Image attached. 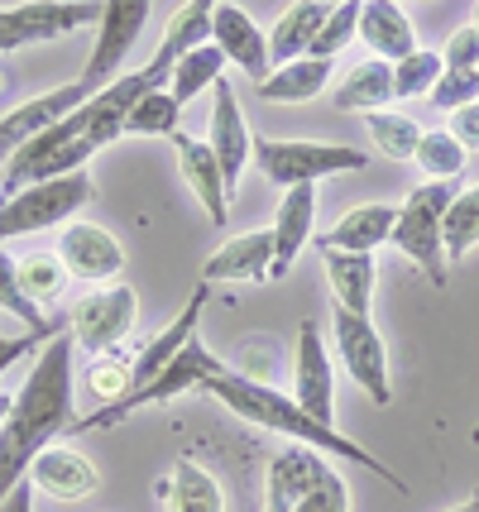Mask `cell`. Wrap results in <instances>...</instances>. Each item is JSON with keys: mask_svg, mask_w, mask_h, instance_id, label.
I'll use <instances>...</instances> for the list:
<instances>
[{"mask_svg": "<svg viewBox=\"0 0 479 512\" xmlns=\"http://www.w3.org/2000/svg\"><path fill=\"white\" fill-rule=\"evenodd\" d=\"M58 259L77 283H115L125 273V249L106 225L96 221H68L58 230Z\"/></svg>", "mask_w": 479, "mask_h": 512, "instance_id": "12", "label": "cell"}, {"mask_svg": "<svg viewBox=\"0 0 479 512\" xmlns=\"http://www.w3.org/2000/svg\"><path fill=\"white\" fill-rule=\"evenodd\" d=\"M0 512H34V484L24 479L20 489H15L10 498H5V503H0Z\"/></svg>", "mask_w": 479, "mask_h": 512, "instance_id": "40", "label": "cell"}, {"mask_svg": "<svg viewBox=\"0 0 479 512\" xmlns=\"http://www.w3.org/2000/svg\"><path fill=\"white\" fill-rule=\"evenodd\" d=\"M206 398H216L221 407H230L235 417H245L250 426H264V431H274V436H288V441H297V446H312L321 450V455H336V460H345V465H365L369 474H379L388 489L408 493V484L393 474V469L379 460V455H369L365 446H355L350 436H341L336 426H321L312 422L302 407H297L288 393H278V388H269L264 379H254V374H245V369H230V364H221L211 379L202 383Z\"/></svg>", "mask_w": 479, "mask_h": 512, "instance_id": "2", "label": "cell"}, {"mask_svg": "<svg viewBox=\"0 0 479 512\" xmlns=\"http://www.w3.org/2000/svg\"><path fill=\"white\" fill-rule=\"evenodd\" d=\"M87 388H92V402L96 407H111V402H120L130 388H135V379H130V364L125 359H96V369L87 374ZM92 407V412H96Z\"/></svg>", "mask_w": 479, "mask_h": 512, "instance_id": "35", "label": "cell"}, {"mask_svg": "<svg viewBox=\"0 0 479 512\" xmlns=\"http://www.w3.org/2000/svg\"><path fill=\"white\" fill-rule=\"evenodd\" d=\"M465 144H460L451 130H427L422 134V144H417V168L427 173V182H456L465 173Z\"/></svg>", "mask_w": 479, "mask_h": 512, "instance_id": "31", "label": "cell"}, {"mask_svg": "<svg viewBox=\"0 0 479 512\" xmlns=\"http://www.w3.org/2000/svg\"><path fill=\"white\" fill-rule=\"evenodd\" d=\"M456 192H460L456 182H422V187H412L408 201L398 206L393 235H388V245L398 249L408 264L422 268L432 288H446V283H451V259H446L441 225H446V206H451Z\"/></svg>", "mask_w": 479, "mask_h": 512, "instance_id": "4", "label": "cell"}, {"mask_svg": "<svg viewBox=\"0 0 479 512\" xmlns=\"http://www.w3.org/2000/svg\"><path fill=\"white\" fill-rule=\"evenodd\" d=\"M173 154H178V168H183V182L192 187V197L206 206V216L211 225L221 230L230 221V192H226V178H221V168H216V154H211V144L206 139H192L187 130L173 134Z\"/></svg>", "mask_w": 479, "mask_h": 512, "instance_id": "17", "label": "cell"}, {"mask_svg": "<svg viewBox=\"0 0 479 512\" xmlns=\"http://www.w3.org/2000/svg\"><path fill=\"white\" fill-rule=\"evenodd\" d=\"M159 503L163 512H226V493H221V479L202 469L192 455H178L173 460V474L159 479Z\"/></svg>", "mask_w": 479, "mask_h": 512, "instance_id": "21", "label": "cell"}, {"mask_svg": "<svg viewBox=\"0 0 479 512\" xmlns=\"http://www.w3.org/2000/svg\"><path fill=\"white\" fill-rule=\"evenodd\" d=\"M0 312L5 316H20V326L24 331H44L53 316H44L29 297H24V288H20V264L0 249Z\"/></svg>", "mask_w": 479, "mask_h": 512, "instance_id": "33", "label": "cell"}, {"mask_svg": "<svg viewBox=\"0 0 479 512\" xmlns=\"http://www.w3.org/2000/svg\"><path fill=\"white\" fill-rule=\"evenodd\" d=\"M321 5H341V0H321Z\"/></svg>", "mask_w": 479, "mask_h": 512, "instance_id": "44", "label": "cell"}, {"mask_svg": "<svg viewBox=\"0 0 479 512\" xmlns=\"http://www.w3.org/2000/svg\"><path fill=\"white\" fill-rule=\"evenodd\" d=\"M470 24H475V29H479V5H475V20H470Z\"/></svg>", "mask_w": 479, "mask_h": 512, "instance_id": "43", "label": "cell"}, {"mask_svg": "<svg viewBox=\"0 0 479 512\" xmlns=\"http://www.w3.org/2000/svg\"><path fill=\"white\" fill-rule=\"evenodd\" d=\"M211 44L221 48L226 63H235L250 82H264L269 67H274L269 63V34H264L240 5H230V0H221L216 15H211Z\"/></svg>", "mask_w": 479, "mask_h": 512, "instance_id": "14", "label": "cell"}, {"mask_svg": "<svg viewBox=\"0 0 479 512\" xmlns=\"http://www.w3.org/2000/svg\"><path fill=\"white\" fill-rule=\"evenodd\" d=\"M264 512H350V489L321 450L288 441L264 474Z\"/></svg>", "mask_w": 479, "mask_h": 512, "instance_id": "3", "label": "cell"}, {"mask_svg": "<svg viewBox=\"0 0 479 512\" xmlns=\"http://www.w3.org/2000/svg\"><path fill=\"white\" fill-rule=\"evenodd\" d=\"M96 182L92 173H63V178L20 187L15 197H0V245L20 240V235H39V230H58V225L77 221L82 206H92Z\"/></svg>", "mask_w": 479, "mask_h": 512, "instance_id": "5", "label": "cell"}, {"mask_svg": "<svg viewBox=\"0 0 479 512\" xmlns=\"http://www.w3.org/2000/svg\"><path fill=\"white\" fill-rule=\"evenodd\" d=\"M149 15H154V0H101L96 48H92V58H87V67L77 72V82L92 91V96L101 87H111L115 77H120V67H125L130 53H135Z\"/></svg>", "mask_w": 479, "mask_h": 512, "instance_id": "8", "label": "cell"}, {"mask_svg": "<svg viewBox=\"0 0 479 512\" xmlns=\"http://www.w3.org/2000/svg\"><path fill=\"white\" fill-rule=\"evenodd\" d=\"M221 77H226V53H221L216 44H197L192 53H183V58H178L168 91H173V101H178V106H187V101H197L202 91L216 87Z\"/></svg>", "mask_w": 479, "mask_h": 512, "instance_id": "26", "label": "cell"}, {"mask_svg": "<svg viewBox=\"0 0 479 512\" xmlns=\"http://www.w3.org/2000/svg\"><path fill=\"white\" fill-rule=\"evenodd\" d=\"M206 144H211V154H216V168H221V178H226V192L235 197V187L245 178V168H250V154H254V134L245 125V111H240V96L230 87L226 77L211 87V125H206Z\"/></svg>", "mask_w": 479, "mask_h": 512, "instance_id": "11", "label": "cell"}, {"mask_svg": "<svg viewBox=\"0 0 479 512\" xmlns=\"http://www.w3.org/2000/svg\"><path fill=\"white\" fill-rule=\"evenodd\" d=\"M470 441H475V446H479V426H475V431H470Z\"/></svg>", "mask_w": 479, "mask_h": 512, "instance_id": "42", "label": "cell"}, {"mask_svg": "<svg viewBox=\"0 0 479 512\" xmlns=\"http://www.w3.org/2000/svg\"><path fill=\"white\" fill-rule=\"evenodd\" d=\"M365 130H369V144L388 158V163H412L417 158V144H422V125L403 111H374L365 115Z\"/></svg>", "mask_w": 479, "mask_h": 512, "instance_id": "27", "label": "cell"}, {"mask_svg": "<svg viewBox=\"0 0 479 512\" xmlns=\"http://www.w3.org/2000/svg\"><path fill=\"white\" fill-rule=\"evenodd\" d=\"M446 130L465 144V154H479V101H470V106L451 111V125H446Z\"/></svg>", "mask_w": 479, "mask_h": 512, "instance_id": "39", "label": "cell"}, {"mask_svg": "<svg viewBox=\"0 0 479 512\" xmlns=\"http://www.w3.org/2000/svg\"><path fill=\"white\" fill-rule=\"evenodd\" d=\"M326 15H331V5H321V0H293L278 15L274 29H269V63L283 67V63H293V58H307L312 44H317L321 24H326Z\"/></svg>", "mask_w": 479, "mask_h": 512, "instance_id": "24", "label": "cell"}, {"mask_svg": "<svg viewBox=\"0 0 479 512\" xmlns=\"http://www.w3.org/2000/svg\"><path fill=\"white\" fill-rule=\"evenodd\" d=\"M178 130H183V106L173 101L168 87L149 91L125 120V134H135V139H173Z\"/></svg>", "mask_w": 479, "mask_h": 512, "instance_id": "28", "label": "cell"}, {"mask_svg": "<svg viewBox=\"0 0 479 512\" xmlns=\"http://www.w3.org/2000/svg\"><path fill=\"white\" fill-rule=\"evenodd\" d=\"M441 63L456 67V72H479V29L475 24H460L456 34L441 48Z\"/></svg>", "mask_w": 479, "mask_h": 512, "instance_id": "38", "label": "cell"}, {"mask_svg": "<svg viewBox=\"0 0 479 512\" xmlns=\"http://www.w3.org/2000/svg\"><path fill=\"white\" fill-rule=\"evenodd\" d=\"M393 221H398V206H384V201H365V206H350L341 221L331 225L317 240V249H345V254H374V249L388 245L393 235Z\"/></svg>", "mask_w": 479, "mask_h": 512, "instance_id": "20", "label": "cell"}, {"mask_svg": "<svg viewBox=\"0 0 479 512\" xmlns=\"http://www.w3.org/2000/svg\"><path fill=\"white\" fill-rule=\"evenodd\" d=\"M139 326V297L130 283H106V288H92L68 316L72 340L87 350V355L106 359L115 355Z\"/></svg>", "mask_w": 479, "mask_h": 512, "instance_id": "7", "label": "cell"}, {"mask_svg": "<svg viewBox=\"0 0 479 512\" xmlns=\"http://www.w3.org/2000/svg\"><path fill=\"white\" fill-rule=\"evenodd\" d=\"M254 168L274 187H302L321 178H336V173H360L369 168L365 149H350V144H317V139H269V134H254Z\"/></svg>", "mask_w": 479, "mask_h": 512, "instance_id": "6", "label": "cell"}, {"mask_svg": "<svg viewBox=\"0 0 479 512\" xmlns=\"http://www.w3.org/2000/svg\"><path fill=\"white\" fill-rule=\"evenodd\" d=\"M326 82H331V58H293L283 67H269V77L254 82V96L269 106H302L317 101Z\"/></svg>", "mask_w": 479, "mask_h": 512, "instance_id": "23", "label": "cell"}, {"mask_svg": "<svg viewBox=\"0 0 479 512\" xmlns=\"http://www.w3.org/2000/svg\"><path fill=\"white\" fill-rule=\"evenodd\" d=\"M202 283H274V230L226 240L202 264Z\"/></svg>", "mask_w": 479, "mask_h": 512, "instance_id": "15", "label": "cell"}, {"mask_svg": "<svg viewBox=\"0 0 479 512\" xmlns=\"http://www.w3.org/2000/svg\"><path fill=\"white\" fill-rule=\"evenodd\" d=\"M96 465L82 455V450L72 446H53L39 450L34 455V465H29V484H34V493H48L53 503H77V498H87V493H96Z\"/></svg>", "mask_w": 479, "mask_h": 512, "instance_id": "16", "label": "cell"}, {"mask_svg": "<svg viewBox=\"0 0 479 512\" xmlns=\"http://www.w3.org/2000/svg\"><path fill=\"white\" fill-rule=\"evenodd\" d=\"M72 350L77 340L63 326L48 335L44 350L34 355L29 374H24L20 393L5 412L0 426V503L29 479V465L39 450L53 446V436H63L77 417H72Z\"/></svg>", "mask_w": 479, "mask_h": 512, "instance_id": "1", "label": "cell"}, {"mask_svg": "<svg viewBox=\"0 0 479 512\" xmlns=\"http://www.w3.org/2000/svg\"><path fill=\"white\" fill-rule=\"evenodd\" d=\"M82 101H92V91L82 87V82H68V87L58 91H39V96H29V101H20L15 111L0 115V163L15 154L20 144H29L34 134L53 130L58 120H68Z\"/></svg>", "mask_w": 479, "mask_h": 512, "instance_id": "13", "label": "cell"}, {"mask_svg": "<svg viewBox=\"0 0 479 512\" xmlns=\"http://www.w3.org/2000/svg\"><path fill=\"white\" fill-rule=\"evenodd\" d=\"M58 331H63V326H58V321H48L44 331L0 335V379L10 374V364H15V359H24V355H39V350H44V340H48V335H58Z\"/></svg>", "mask_w": 479, "mask_h": 512, "instance_id": "37", "label": "cell"}, {"mask_svg": "<svg viewBox=\"0 0 479 512\" xmlns=\"http://www.w3.org/2000/svg\"><path fill=\"white\" fill-rule=\"evenodd\" d=\"M321 268H326V283L336 307L355 316L374 312V283H379V268L374 254H345V249H321Z\"/></svg>", "mask_w": 479, "mask_h": 512, "instance_id": "22", "label": "cell"}, {"mask_svg": "<svg viewBox=\"0 0 479 512\" xmlns=\"http://www.w3.org/2000/svg\"><path fill=\"white\" fill-rule=\"evenodd\" d=\"M360 39L384 63H403L408 53H417V29H412L403 0H365L360 5Z\"/></svg>", "mask_w": 479, "mask_h": 512, "instance_id": "19", "label": "cell"}, {"mask_svg": "<svg viewBox=\"0 0 479 512\" xmlns=\"http://www.w3.org/2000/svg\"><path fill=\"white\" fill-rule=\"evenodd\" d=\"M388 101H398V96H393V63H384V58L355 63L341 77V87L331 91V106H336V111H350V115L388 111Z\"/></svg>", "mask_w": 479, "mask_h": 512, "instance_id": "25", "label": "cell"}, {"mask_svg": "<svg viewBox=\"0 0 479 512\" xmlns=\"http://www.w3.org/2000/svg\"><path fill=\"white\" fill-rule=\"evenodd\" d=\"M441 235H446V259H465L479 245V182L475 187H460L451 197Z\"/></svg>", "mask_w": 479, "mask_h": 512, "instance_id": "30", "label": "cell"}, {"mask_svg": "<svg viewBox=\"0 0 479 512\" xmlns=\"http://www.w3.org/2000/svg\"><path fill=\"white\" fill-rule=\"evenodd\" d=\"M331 340H336V359L345 364V374L365 388V398L374 407H388L393 402V379H388V345L379 326L369 316L331 307Z\"/></svg>", "mask_w": 479, "mask_h": 512, "instance_id": "9", "label": "cell"}, {"mask_svg": "<svg viewBox=\"0 0 479 512\" xmlns=\"http://www.w3.org/2000/svg\"><path fill=\"white\" fill-rule=\"evenodd\" d=\"M20 288H24V297L44 312L53 302H63V292H68V268H63L58 254H29V259H20Z\"/></svg>", "mask_w": 479, "mask_h": 512, "instance_id": "29", "label": "cell"}, {"mask_svg": "<svg viewBox=\"0 0 479 512\" xmlns=\"http://www.w3.org/2000/svg\"><path fill=\"white\" fill-rule=\"evenodd\" d=\"M360 5H365V0H341V5H331V15H326V24H321L317 44H312L307 58H336L350 39H360Z\"/></svg>", "mask_w": 479, "mask_h": 512, "instance_id": "34", "label": "cell"}, {"mask_svg": "<svg viewBox=\"0 0 479 512\" xmlns=\"http://www.w3.org/2000/svg\"><path fill=\"white\" fill-rule=\"evenodd\" d=\"M312 221H317V187H312V182L288 187L274 211V225H269V230H274V283L293 273L297 254L312 240Z\"/></svg>", "mask_w": 479, "mask_h": 512, "instance_id": "18", "label": "cell"}, {"mask_svg": "<svg viewBox=\"0 0 479 512\" xmlns=\"http://www.w3.org/2000/svg\"><path fill=\"white\" fill-rule=\"evenodd\" d=\"M427 101H432L436 111H446V115L460 111V106H470V101H479V72H456V67H446Z\"/></svg>", "mask_w": 479, "mask_h": 512, "instance_id": "36", "label": "cell"}, {"mask_svg": "<svg viewBox=\"0 0 479 512\" xmlns=\"http://www.w3.org/2000/svg\"><path fill=\"white\" fill-rule=\"evenodd\" d=\"M451 512H479V489L470 493V498H465V503H456V508H451Z\"/></svg>", "mask_w": 479, "mask_h": 512, "instance_id": "41", "label": "cell"}, {"mask_svg": "<svg viewBox=\"0 0 479 512\" xmlns=\"http://www.w3.org/2000/svg\"><path fill=\"white\" fill-rule=\"evenodd\" d=\"M441 72H446L441 53L417 48V53H408L403 63H393V96H398V101H412V96H432V87L441 82Z\"/></svg>", "mask_w": 479, "mask_h": 512, "instance_id": "32", "label": "cell"}, {"mask_svg": "<svg viewBox=\"0 0 479 512\" xmlns=\"http://www.w3.org/2000/svg\"><path fill=\"white\" fill-rule=\"evenodd\" d=\"M293 402L321 426H336V369L326 359L317 321L297 326V359H293Z\"/></svg>", "mask_w": 479, "mask_h": 512, "instance_id": "10", "label": "cell"}]
</instances>
